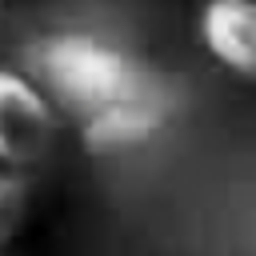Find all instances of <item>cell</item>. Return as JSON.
<instances>
[{"label": "cell", "mask_w": 256, "mask_h": 256, "mask_svg": "<svg viewBox=\"0 0 256 256\" xmlns=\"http://www.w3.org/2000/svg\"><path fill=\"white\" fill-rule=\"evenodd\" d=\"M172 116V92L164 80H152L148 88L112 100L80 120V144L92 156H116L128 148L148 144Z\"/></svg>", "instance_id": "3"}, {"label": "cell", "mask_w": 256, "mask_h": 256, "mask_svg": "<svg viewBox=\"0 0 256 256\" xmlns=\"http://www.w3.org/2000/svg\"><path fill=\"white\" fill-rule=\"evenodd\" d=\"M28 216H32V180H28V172L0 164V252L24 232Z\"/></svg>", "instance_id": "5"}, {"label": "cell", "mask_w": 256, "mask_h": 256, "mask_svg": "<svg viewBox=\"0 0 256 256\" xmlns=\"http://www.w3.org/2000/svg\"><path fill=\"white\" fill-rule=\"evenodd\" d=\"M28 76L60 112H72L76 120L160 80L144 60L112 40H100L96 32H52L36 40L28 52Z\"/></svg>", "instance_id": "1"}, {"label": "cell", "mask_w": 256, "mask_h": 256, "mask_svg": "<svg viewBox=\"0 0 256 256\" xmlns=\"http://www.w3.org/2000/svg\"><path fill=\"white\" fill-rule=\"evenodd\" d=\"M56 112L60 108L28 72L0 68V164H36L56 140Z\"/></svg>", "instance_id": "2"}, {"label": "cell", "mask_w": 256, "mask_h": 256, "mask_svg": "<svg viewBox=\"0 0 256 256\" xmlns=\"http://www.w3.org/2000/svg\"><path fill=\"white\" fill-rule=\"evenodd\" d=\"M196 28L224 72L256 80V0H204Z\"/></svg>", "instance_id": "4"}, {"label": "cell", "mask_w": 256, "mask_h": 256, "mask_svg": "<svg viewBox=\"0 0 256 256\" xmlns=\"http://www.w3.org/2000/svg\"><path fill=\"white\" fill-rule=\"evenodd\" d=\"M0 256H4V252H0Z\"/></svg>", "instance_id": "7"}, {"label": "cell", "mask_w": 256, "mask_h": 256, "mask_svg": "<svg viewBox=\"0 0 256 256\" xmlns=\"http://www.w3.org/2000/svg\"><path fill=\"white\" fill-rule=\"evenodd\" d=\"M0 4H4V0H0Z\"/></svg>", "instance_id": "6"}]
</instances>
